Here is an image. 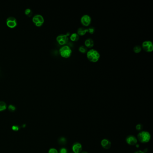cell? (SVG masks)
Instances as JSON below:
<instances>
[{
  "mask_svg": "<svg viewBox=\"0 0 153 153\" xmlns=\"http://www.w3.org/2000/svg\"><path fill=\"white\" fill-rule=\"evenodd\" d=\"M143 125L141 124H139L136 125V129L137 130V131H140L143 129Z\"/></svg>",
  "mask_w": 153,
  "mask_h": 153,
  "instance_id": "ffe728a7",
  "label": "cell"
},
{
  "mask_svg": "<svg viewBox=\"0 0 153 153\" xmlns=\"http://www.w3.org/2000/svg\"><path fill=\"white\" fill-rule=\"evenodd\" d=\"M92 19L90 16L85 14L81 17L80 19V22L84 27H88L91 23Z\"/></svg>",
  "mask_w": 153,
  "mask_h": 153,
  "instance_id": "52a82bcc",
  "label": "cell"
},
{
  "mask_svg": "<svg viewBox=\"0 0 153 153\" xmlns=\"http://www.w3.org/2000/svg\"><path fill=\"white\" fill-rule=\"evenodd\" d=\"M60 55L65 58H69L72 54V50L70 47L67 45H63L59 49Z\"/></svg>",
  "mask_w": 153,
  "mask_h": 153,
  "instance_id": "3957f363",
  "label": "cell"
},
{
  "mask_svg": "<svg viewBox=\"0 0 153 153\" xmlns=\"http://www.w3.org/2000/svg\"><path fill=\"white\" fill-rule=\"evenodd\" d=\"M58 142L61 145H64L67 143V140L65 137H61L58 140Z\"/></svg>",
  "mask_w": 153,
  "mask_h": 153,
  "instance_id": "ac0fdd59",
  "label": "cell"
},
{
  "mask_svg": "<svg viewBox=\"0 0 153 153\" xmlns=\"http://www.w3.org/2000/svg\"><path fill=\"white\" fill-rule=\"evenodd\" d=\"M7 108V104L3 101H0V111H5Z\"/></svg>",
  "mask_w": 153,
  "mask_h": 153,
  "instance_id": "9a60e30c",
  "label": "cell"
},
{
  "mask_svg": "<svg viewBox=\"0 0 153 153\" xmlns=\"http://www.w3.org/2000/svg\"><path fill=\"white\" fill-rule=\"evenodd\" d=\"M137 138L141 143H146L150 140L151 135L148 132L141 131L137 135Z\"/></svg>",
  "mask_w": 153,
  "mask_h": 153,
  "instance_id": "7a4b0ae2",
  "label": "cell"
},
{
  "mask_svg": "<svg viewBox=\"0 0 153 153\" xmlns=\"http://www.w3.org/2000/svg\"><path fill=\"white\" fill-rule=\"evenodd\" d=\"M134 153H145L143 151H141V150H138V151H136V152H135Z\"/></svg>",
  "mask_w": 153,
  "mask_h": 153,
  "instance_id": "484cf974",
  "label": "cell"
},
{
  "mask_svg": "<svg viewBox=\"0 0 153 153\" xmlns=\"http://www.w3.org/2000/svg\"><path fill=\"white\" fill-rule=\"evenodd\" d=\"M88 32L91 34H93L94 33V32H95V29L93 28H89L88 29Z\"/></svg>",
  "mask_w": 153,
  "mask_h": 153,
  "instance_id": "603a6c76",
  "label": "cell"
},
{
  "mask_svg": "<svg viewBox=\"0 0 153 153\" xmlns=\"http://www.w3.org/2000/svg\"><path fill=\"white\" fill-rule=\"evenodd\" d=\"M74 153H80L82 150V146L79 142L74 143L72 147Z\"/></svg>",
  "mask_w": 153,
  "mask_h": 153,
  "instance_id": "30bf717a",
  "label": "cell"
},
{
  "mask_svg": "<svg viewBox=\"0 0 153 153\" xmlns=\"http://www.w3.org/2000/svg\"><path fill=\"white\" fill-rule=\"evenodd\" d=\"M135 146H136V147L137 148H139V145H138V144H136Z\"/></svg>",
  "mask_w": 153,
  "mask_h": 153,
  "instance_id": "4316f807",
  "label": "cell"
},
{
  "mask_svg": "<svg viewBox=\"0 0 153 153\" xmlns=\"http://www.w3.org/2000/svg\"><path fill=\"white\" fill-rule=\"evenodd\" d=\"M24 13L26 15L28 16V17H31V16L32 15V10H31L30 9H29L28 8L27 9H26L25 11H24Z\"/></svg>",
  "mask_w": 153,
  "mask_h": 153,
  "instance_id": "d6986e66",
  "label": "cell"
},
{
  "mask_svg": "<svg viewBox=\"0 0 153 153\" xmlns=\"http://www.w3.org/2000/svg\"><path fill=\"white\" fill-rule=\"evenodd\" d=\"M102 146L105 150H108L111 148V142L107 139H104L101 141Z\"/></svg>",
  "mask_w": 153,
  "mask_h": 153,
  "instance_id": "8fae6325",
  "label": "cell"
},
{
  "mask_svg": "<svg viewBox=\"0 0 153 153\" xmlns=\"http://www.w3.org/2000/svg\"><path fill=\"white\" fill-rule=\"evenodd\" d=\"M87 57L92 63L97 62L100 58V54L95 49H91L87 52Z\"/></svg>",
  "mask_w": 153,
  "mask_h": 153,
  "instance_id": "6da1fadb",
  "label": "cell"
},
{
  "mask_svg": "<svg viewBox=\"0 0 153 153\" xmlns=\"http://www.w3.org/2000/svg\"><path fill=\"white\" fill-rule=\"evenodd\" d=\"M142 48L145 52L148 53L152 52L153 51V43L150 41H145L142 43Z\"/></svg>",
  "mask_w": 153,
  "mask_h": 153,
  "instance_id": "5b68a950",
  "label": "cell"
},
{
  "mask_svg": "<svg viewBox=\"0 0 153 153\" xmlns=\"http://www.w3.org/2000/svg\"><path fill=\"white\" fill-rule=\"evenodd\" d=\"M88 32V29L81 27L77 30V33L79 36H83V35H85Z\"/></svg>",
  "mask_w": 153,
  "mask_h": 153,
  "instance_id": "4fadbf2b",
  "label": "cell"
},
{
  "mask_svg": "<svg viewBox=\"0 0 153 153\" xmlns=\"http://www.w3.org/2000/svg\"><path fill=\"white\" fill-rule=\"evenodd\" d=\"M141 49H142L141 47H140V46H139V45L135 46L133 48V51H134V53H137V54L140 53L141 51Z\"/></svg>",
  "mask_w": 153,
  "mask_h": 153,
  "instance_id": "e0dca14e",
  "label": "cell"
},
{
  "mask_svg": "<svg viewBox=\"0 0 153 153\" xmlns=\"http://www.w3.org/2000/svg\"><path fill=\"white\" fill-rule=\"evenodd\" d=\"M137 139L136 137L132 135L128 136L126 139L127 143L130 146L136 145L137 143Z\"/></svg>",
  "mask_w": 153,
  "mask_h": 153,
  "instance_id": "9c48e42d",
  "label": "cell"
},
{
  "mask_svg": "<svg viewBox=\"0 0 153 153\" xmlns=\"http://www.w3.org/2000/svg\"><path fill=\"white\" fill-rule=\"evenodd\" d=\"M32 22L37 27L42 26L44 23V18L41 14H36L33 17Z\"/></svg>",
  "mask_w": 153,
  "mask_h": 153,
  "instance_id": "277c9868",
  "label": "cell"
},
{
  "mask_svg": "<svg viewBox=\"0 0 153 153\" xmlns=\"http://www.w3.org/2000/svg\"><path fill=\"white\" fill-rule=\"evenodd\" d=\"M8 109H9V110L10 111L13 112L15 111L16 108L13 105H10L8 106Z\"/></svg>",
  "mask_w": 153,
  "mask_h": 153,
  "instance_id": "44dd1931",
  "label": "cell"
},
{
  "mask_svg": "<svg viewBox=\"0 0 153 153\" xmlns=\"http://www.w3.org/2000/svg\"><path fill=\"white\" fill-rule=\"evenodd\" d=\"M7 25L10 28H13L16 27L17 25V21L16 18L14 17H9L7 19L6 21Z\"/></svg>",
  "mask_w": 153,
  "mask_h": 153,
  "instance_id": "ba28073f",
  "label": "cell"
},
{
  "mask_svg": "<svg viewBox=\"0 0 153 153\" xmlns=\"http://www.w3.org/2000/svg\"><path fill=\"white\" fill-rule=\"evenodd\" d=\"M48 153H58L57 150H56L55 148H51L49 150Z\"/></svg>",
  "mask_w": 153,
  "mask_h": 153,
  "instance_id": "7402d4cb",
  "label": "cell"
},
{
  "mask_svg": "<svg viewBox=\"0 0 153 153\" xmlns=\"http://www.w3.org/2000/svg\"><path fill=\"white\" fill-rule=\"evenodd\" d=\"M84 45L86 48L91 49L94 46V42L92 39L89 38L86 39L84 42Z\"/></svg>",
  "mask_w": 153,
  "mask_h": 153,
  "instance_id": "7c38bea8",
  "label": "cell"
},
{
  "mask_svg": "<svg viewBox=\"0 0 153 153\" xmlns=\"http://www.w3.org/2000/svg\"><path fill=\"white\" fill-rule=\"evenodd\" d=\"M59 153H67V150L65 148H62L60 150Z\"/></svg>",
  "mask_w": 153,
  "mask_h": 153,
  "instance_id": "cb8c5ba5",
  "label": "cell"
},
{
  "mask_svg": "<svg viewBox=\"0 0 153 153\" xmlns=\"http://www.w3.org/2000/svg\"><path fill=\"white\" fill-rule=\"evenodd\" d=\"M12 128L13 129L14 131H18L19 130V128L18 126H16V125H14L12 126Z\"/></svg>",
  "mask_w": 153,
  "mask_h": 153,
  "instance_id": "d4e9b609",
  "label": "cell"
},
{
  "mask_svg": "<svg viewBox=\"0 0 153 153\" xmlns=\"http://www.w3.org/2000/svg\"><path fill=\"white\" fill-rule=\"evenodd\" d=\"M81 153H88V152H87L86 151H83L82 152H81Z\"/></svg>",
  "mask_w": 153,
  "mask_h": 153,
  "instance_id": "83f0119b",
  "label": "cell"
},
{
  "mask_svg": "<svg viewBox=\"0 0 153 153\" xmlns=\"http://www.w3.org/2000/svg\"><path fill=\"white\" fill-rule=\"evenodd\" d=\"M70 38L72 42H76L79 41L80 36L77 34V33H73L70 35Z\"/></svg>",
  "mask_w": 153,
  "mask_h": 153,
  "instance_id": "5bb4252c",
  "label": "cell"
},
{
  "mask_svg": "<svg viewBox=\"0 0 153 153\" xmlns=\"http://www.w3.org/2000/svg\"><path fill=\"white\" fill-rule=\"evenodd\" d=\"M79 50L80 53L82 54H85L88 52V49L85 46L82 45V46H80L79 48Z\"/></svg>",
  "mask_w": 153,
  "mask_h": 153,
  "instance_id": "2e32d148",
  "label": "cell"
},
{
  "mask_svg": "<svg viewBox=\"0 0 153 153\" xmlns=\"http://www.w3.org/2000/svg\"><path fill=\"white\" fill-rule=\"evenodd\" d=\"M68 36L66 34H61L58 35L56 38L57 43L61 45H66L68 42Z\"/></svg>",
  "mask_w": 153,
  "mask_h": 153,
  "instance_id": "8992f818",
  "label": "cell"
}]
</instances>
